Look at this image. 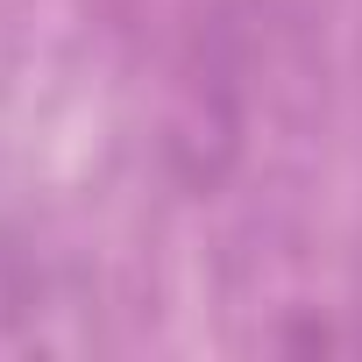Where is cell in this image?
Returning a JSON list of instances; mask_svg holds the SVG:
<instances>
[]
</instances>
